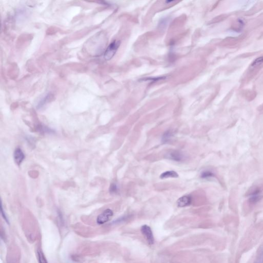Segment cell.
Masks as SVG:
<instances>
[{
  "instance_id": "cell-1",
  "label": "cell",
  "mask_w": 263,
  "mask_h": 263,
  "mask_svg": "<svg viewBox=\"0 0 263 263\" xmlns=\"http://www.w3.org/2000/svg\"><path fill=\"white\" fill-rule=\"evenodd\" d=\"M249 202L250 204H255L258 202L262 198V192L263 190L261 187L255 186L251 191H249Z\"/></svg>"
},
{
  "instance_id": "cell-2",
  "label": "cell",
  "mask_w": 263,
  "mask_h": 263,
  "mask_svg": "<svg viewBox=\"0 0 263 263\" xmlns=\"http://www.w3.org/2000/svg\"><path fill=\"white\" fill-rule=\"evenodd\" d=\"M120 42L119 41H114L109 45L105 51L104 57L106 60H110L113 57L117 49L120 46Z\"/></svg>"
},
{
  "instance_id": "cell-3",
  "label": "cell",
  "mask_w": 263,
  "mask_h": 263,
  "mask_svg": "<svg viewBox=\"0 0 263 263\" xmlns=\"http://www.w3.org/2000/svg\"><path fill=\"white\" fill-rule=\"evenodd\" d=\"M141 232L146 242L150 245H153L154 243V238L151 228L148 225H143L141 228Z\"/></svg>"
},
{
  "instance_id": "cell-4",
  "label": "cell",
  "mask_w": 263,
  "mask_h": 263,
  "mask_svg": "<svg viewBox=\"0 0 263 263\" xmlns=\"http://www.w3.org/2000/svg\"><path fill=\"white\" fill-rule=\"evenodd\" d=\"M113 216V211L110 209H107L98 216L97 219V223L99 225L105 224L112 219Z\"/></svg>"
},
{
  "instance_id": "cell-5",
  "label": "cell",
  "mask_w": 263,
  "mask_h": 263,
  "mask_svg": "<svg viewBox=\"0 0 263 263\" xmlns=\"http://www.w3.org/2000/svg\"><path fill=\"white\" fill-rule=\"evenodd\" d=\"M166 157L174 161H182L186 158V156L180 151H172L166 154Z\"/></svg>"
},
{
  "instance_id": "cell-6",
  "label": "cell",
  "mask_w": 263,
  "mask_h": 263,
  "mask_svg": "<svg viewBox=\"0 0 263 263\" xmlns=\"http://www.w3.org/2000/svg\"><path fill=\"white\" fill-rule=\"evenodd\" d=\"M192 202V197L190 195H185L178 199L177 201V205L179 207L188 206Z\"/></svg>"
},
{
  "instance_id": "cell-7",
  "label": "cell",
  "mask_w": 263,
  "mask_h": 263,
  "mask_svg": "<svg viewBox=\"0 0 263 263\" xmlns=\"http://www.w3.org/2000/svg\"><path fill=\"white\" fill-rule=\"evenodd\" d=\"M14 157L15 163L18 165H20L24 159V154L20 148H17L14 152Z\"/></svg>"
},
{
  "instance_id": "cell-8",
  "label": "cell",
  "mask_w": 263,
  "mask_h": 263,
  "mask_svg": "<svg viewBox=\"0 0 263 263\" xmlns=\"http://www.w3.org/2000/svg\"><path fill=\"white\" fill-rule=\"evenodd\" d=\"M254 263H263V243L258 248Z\"/></svg>"
},
{
  "instance_id": "cell-9",
  "label": "cell",
  "mask_w": 263,
  "mask_h": 263,
  "mask_svg": "<svg viewBox=\"0 0 263 263\" xmlns=\"http://www.w3.org/2000/svg\"><path fill=\"white\" fill-rule=\"evenodd\" d=\"M178 177V174L176 172L174 171H169L165 172L164 173H162L160 177L161 179H165V178H169V177L177 178Z\"/></svg>"
},
{
  "instance_id": "cell-10",
  "label": "cell",
  "mask_w": 263,
  "mask_h": 263,
  "mask_svg": "<svg viewBox=\"0 0 263 263\" xmlns=\"http://www.w3.org/2000/svg\"><path fill=\"white\" fill-rule=\"evenodd\" d=\"M173 136V133L172 131H166V132L163 134V136L162 137V141L163 143H168L169 141H170Z\"/></svg>"
},
{
  "instance_id": "cell-11",
  "label": "cell",
  "mask_w": 263,
  "mask_h": 263,
  "mask_svg": "<svg viewBox=\"0 0 263 263\" xmlns=\"http://www.w3.org/2000/svg\"><path fill=\"white\" fill-rule=\"evenodd\" d=\"M37 256L39 263H48L44 253L41 250H38Z\"/></svg>"
},
{
  "instance_id": "cell-12",
  "label": "cell",
  "mask_w": 263,
  "mask_h": 263,
  "mask_svg": "<svg viewBox=\"0 0 263 263\" xmlns=\"http://www.w3.org/2000/svg\"><path fill=\"white\" fill-rule=\"evenodd\" d=\"M213 176H214V174L209 170L204 171L201 174V177L202 178H208Z\"/></svg>"
},
{
  "instance_id": "cell-13",
  "label": "cell",
  "mask_w": 263,
  "mask_h": 263,
  "mask_svg": "<svg viewBox=\"0 0 263 263\" xmlns=\"http://www.w3.org/2000/svg\"><path fill=\"white\" fill-rule=\"evenodd\" d=\"M110 192L112 193H117L118 191V188L117 187V185L115 183H112L110 187Z\"/></svg>"
},
{
  "instance_id": "cell-14",
  "label": "cell",
  "mask_w": 263,
  "mask_h": 263,
  "mask_svg": "<svg viewBox=\"0 0 263 263\" xmlns=\"http://www.w3.org/2000/svg\"><path fill=\"white\" fill-rule=\"evenodd\" d=\"M263 63V57H260V58H258V59H256L255 60L254 62H253V63H252V66H255V65H258L261 64V63Z\"/></svg>"
},
{
  "instance_id": "cell-15",
  "label": "cell",
  "mask_w": 263,
  "mask_h": 263,
  "mask_svg": "<svg viewBox=\"0 0 263 263\" xmlns=\"http://www.w3.org/2000/svg\"><path fill=\"white\" fill-rule=\"evenodd\" d=\"M1 212H2V215L3 216L4 219H5V221H6L7 222H8V220H7V217L5 215V213H4V212L3 210V208H2V207H1Z\"/></svg>"
}]
</instances>
